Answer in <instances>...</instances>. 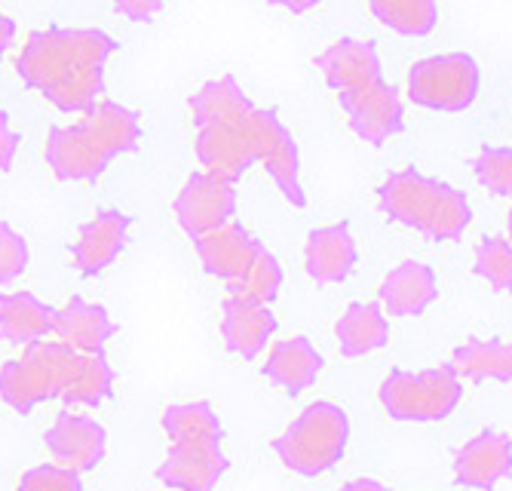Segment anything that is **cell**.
I'll list each match as a JSON object with an SVG mask.
<instances>
[{
	"instance_id": "obj_9",
	"label": "cell",
	"mask_w": 512,
	"mask_h": 491,
	"mask_svg": "<svg viewBox=\"0 0 512 491\" xmlns=\"http://www.w3.org/2000/svg\"><path fill=\"white\" fill-rule=\"evenodd\" d=\"M255 111V108H252ZM252 111L234 120H221L197 129V160L203 172L221 175L227 182H240V178L258 163V139L252 126Z\"/></svg>"
},
{
	"instance_id": "obj_26",
	"label": "cell",
	"mask_w": 512,
	"mask_h": 491,
	"mask_svg": "<svg viewBox=\"0 0 512 491\" xmlns=\"http://www.w3.org/2000/svg\"><path fill=\"white\" fill-rule=\"evenodd\" d=\"M255 105L249 102V96L243 93V86L237 83V77H218V80H209L203 83L194 99H191V114H194V123L197 129L209 126V123H221V120H234V117H243L249 114Z\"/></svg>"
},
{
	"instance_id": "obj_19",
	"label": "cell",
	"mask_w": 512,
	"mask_h": 491,
	"mask_svg": "<svg viewBox=\"0 0 512 491\" xmlns=\"http://www.w3.org/2000/svg\"><path fill=\"white\" fill-rule=\"evenodd\" d=\"M279 323L267 304H252L243 298H230L221 304V338L230 353L243 356V360H255L276 335Z\"/></svg>"
},
{
	"instance_id": "obj_15",
	"label": "cell",
	"mask_w": 512,
	"mask_h": 491,
	"mask_svg": "<svg viewBox=\"0 0 512 491\" xmlns=\"http://www.w3.org/2000/svg\"><path fill=\"white\" fill-rule=\"evenodd\" d=\"M43 442L62 467H68L74 473H86L105 458L108 433L99 421H92L86 415L62 412L53 421V427L46 430Z\"/></svg>"
},
{
	"instance_id": "obj_32",
	"label": "cell",
	"mask_w": 512,
	"mask_h": 491,
	"mask_svg": "<svg viewBox=\"0 0 512 491\" xmlns=\"http://www.w3.org/2000/svg\"><path fill=\"white\" fill-rule=\"evenodd\" d=\"M28 258H31V252H28L25 237L0 221V286L22 277L28 267Z\"/></svg>"
},
{
	"instance_id": "obj_28",
	"label": "cell",
	"mask_w": 512,
	"mask_h": 491,
	"mask_svg": "<svg viewBox=\"0 0 512 491\" xmlns=\"http://www.w3.org/2000/svg\"><path fill=\"white\" fill-rule=\"evenodd\" d=\"M381 25L402 37H427L439 22L436 0H368Z\"/></svg>"
},
{
	"instance_id": "obj_27",
	"label": "cell",
	"mask_w": 512,
	"mask_h": 491,
	"mask_svg": "<svg viewBox=\"0 0 512 491\" xmlns=\"http://www.w3.org/2000/svg\"><path fill=\"white\" fill-rule=\"evenodd\" d=\"M283 280H286L283 264H279V258L267 246H261L246 271L227 283V295L270 307V301H276L279 289H283Z\"/></svg>"
},
{
	"instance_id": "obj_37",
	"label": "cell",
	"mask_w": 512,
	"mask_h": 491,
	"mask_svg": "<svg viewBox=\"0 0 512 491\" xmlns=\"http://www.w3.org/2000/svg\"><path fill=\"white\" fill-rule=\"evenodd\" d=\"M341 491H387V485L378 482V479H353Z\"/></svg>"
},
{
	"instance_id": "obj_22",
	"label": "cell",
	"mask_w": 512,
	"mask_h": 491,
	"mask_svg": "<svg viewBox=\"0 0 512 491\" xmlns=\"http://www.w3.org/2000/svg\"><path fill=\"white\" fill-rule=\"evenodd\" d=\"M53 332L62 344H68L77 353H102V347L114 338L117 326L102 304L71 298L65 307L56 310Z\"/></svg>"
},
{
	"instance_id": "obj_13",
	"label": "cell",
	"mask_w": 512,
	"mask_h": 491,
	"mask_svg": "<svg viewBox=\"0 0 512 491\" xmlns=\"http://www.w3.org/2000/svg\"><path fill=\"white\" fill-rule=\"evenodd\" d=\"M316 68L325 74V83L335 89L338 99L384 80L378 47L371 40H356V37H344L332 43V47H325L316 56Z\"/></svg>"
},
{
	"instance_id": "obj_35",
	"label": "cell",
	"mask_w": 512,
	"mask_h": 491,
	"mask_svg": "<svg viewBox=\"0 0 512 491\" xmlns=\"http://www.w3.org/2000/svg\"><path fill=\"white\" fill-rule=\"evenodd\" d=\"M13 40H16V22L0 13V59L7 56V50L13 47Z\"/></svg>"
},
{
	"instance_id": "obj_17",
	"label": "cell",
	"mask_w": 512,
	"mask_h": 491,
	"mask_svg": "<svg viewBox=\"0 0 512 491\" xmlns=\"http://www.w3.org/2000/svg\"><path fill=\"white\" fill-rule=\"evenodd\" d=\"M436 298H439V277L424 261L396 264L378 289V304L384 307V314L399 320L427 314Z\"/></svg>"
},
{
	"instance_id": "obj_7",
	"label": "cell",
	"mask_w": 512,
	"mask_h": 491,
	"mask_svg": "<svg viewBox=\"0 0 512 491\" xmlns=\"http://www.w3.org/2000/svg\"><path fill=\"white\" fill-rule=\"evenodd\" d=\"M378 399L393 421L439 424L457 412L460 399H463V384L451 366L424 369V372L396 369L381 384Z\"/></svg>"
},
{
	"instance_id": "obj_1",
	"label": "cell",
	"mask_w": 512,
	"mask_h": 491,
	"mask_svg": "<svg viewBox=\"0 0 512 491\" xmlns=\"http://www.w3.org/2000/svg\"><path fill=\"white\" fill-rule=\"evenodd\" d=\"M117 40L99 28H43L31 31L16 56L25 86L65 114H83L102 99L105 65Z\"/></svg>"
},
{
	"instance_id": "obj_10",
	"label": "cell",
	"mask_w": 512,
	"mask_h": 491,
	"mask_svg": "<svg viewBox=\"0 0 512 491\" xmlns=\"http://www.w3.org/2000/svg\"><path fill=\"white\" fill-rule=\"evenodd\" d=\"M234 212L237 185L212 172H194L175 197V218L191 240L224 228L227 221H234Z\"/></svg>"
},
{
	"instance_id": "obj_4",
	"label": "cell",
	"mask_w": 512,
	"mask_h": 491,
	"mask_svg": "<svg viewBox=\"0 0 512 491\" xmlns=\"http://www.w3.org/2000/svg\"><path fill=\"white\" fill-rule=\"evenodd\" d=\"M163 430L172 442L157 479L172 491H212L230 461L221 449V421L209 403H181L163 412Z\"/></svg>"
},
{
	"instance_id": "obj_23",
	"label": "cell",
	"mask_w": 512,
	"mask_h": 491,
	"mask_svg": "<svg viewBox=\"0 0 512 491\" xmlns=\"http://www.w3.org/2000/svg\"><path fill=\"white\" fill-rule=\"evenodd\" d=\"M335 338H338L341 353L347 356V360H359V356H368V353L387 347L390 320L384 314V307L378 301L350 304L335 326Z\"/></svg>"
},
{
	"instance_id": "obj_18",
	"label": "cell",
	"mask_w": 512,
	"mask_h": 491,
	"mask_svg": "<svg viewBox=\"0 0 512 491\" xmlns=\"http://www.w3.org/2000/svg\"><path fill=\"white\" fill-rule=\"evenodd\" d=\"M359 261V249L356 240L350 234L347 221H338V225H325L316 228L307 237L304 246V267H307V277L313 283L322 286H332V283H344L353 267Z\"/></svg>"
},
{
	"instance_id": "obj_21",
	"label": "cell",
	"mask_w": 512,
	"mask_h": 491,
	"mask_svg": "<svg viewBox=\"0 0 512 491\" xmlns=\"http://www.w3.org/2000/svg\"><path fill=\"white\" fill-rule=\"evenodd\" d=\"M322 353L313 347L310 338L298 335V338H286V341H276L267 353V363H264V375L283 387L289 396H301L304 390H310L319 375H322Z\"/></svg>"
},
{
	"instance_id": "obj_38",
	"label": "cell",
	"mask_w": 512,
	"mask_h": 491,
	"mask_svg": "<svg viewBox=\"0 0 512 491\" xmlns=\"http://www.w3.org/2000/svg\"><path fill=\"white\" fill-rule=\"evenodd\" d=\"M509 240H512V209H509Z\"/></svg>"
},
{
	"instance_id": "obj_12",
	"label": "cell",
	"mask_w": 512,
	"mask_h": 491,
	"mask_svg": "<svg viewBox=\"0 0 512 491\" xmlns=\"http://www.w3.org/2000/svg\"><path fill=\"white\" fill-rule=\"evenodd\" d=\"M350 129L365 142V145H387L393 136H399L402 126H405V105L399 99V89L390 86L387 80H378L359 93L341 96L338 99Z\"/></svg>"
},
{
	"instance_id": "obj_6",
	"label": "cell",
	"mask_w": 512,
	"mask_h": 491,
	"mask_svg": "<svg viewBox=\"0 0 512 491\" xmlns=\"http://www.w3.org/2000/svg\"><path fill=\"white\" fill-rule=\"evenodd\" d=\"M350 442V418L335 403H310L292 427L273 442V449L292 473L298 476H322L335 470Z\"/></svg>"
},
{
	"instance_id": "obj_11",
	"label": "cell",
	"mask_w": 512,
	"mask_h": 491,
	"mask_svg": "<svg viewBox=\"0 0 512 491\" xmlns=\"http://www.w3.org/2000/svg\"><path fill=\"white\" fill-rule=\"evenodd\" d=\"M252 126H255V139H258V163L270 172L276 188L283 191V197L304 209L307 194L301 185V154L292 139V132L286 123L276 117V111L255 108L252 111Z\"/></svg>"
},
{
	"instance_id": "obj_14",
	"label": "cell",
	"mask_w": 512,
	"mask_h": 491,
	"mask_svg": "<svg viewBox=\"0 0 512 491\" xmlns=\"http://www.w3.org/2000/svg\"><path fill=\"white\" fill-rule=\"evenodd\" d=\"M512 473V436L500 430H482L454 455V479L473 491H494L500 479Z\"/></svg>"
},
{
	"instance_id": "obj_20",
	"label": "cell",
	"mask_w": 512,
	"mask_h": 491,
	"mask_svg": "<svg viewBox=\"0 0 512 491\" xmlns=\"http://www.w3.org/2000/svg\"><path fill=\"white\" fill-rule=\"evenodd\" d=\"M197 243V255L203 271L215 280H237L246 267L252 264V258L258 255V249L264 246L261 240H255L240 221H227L224 228L194 240Z\"/></svg>"
},
{
	"instance_id": "obj_5",
	"label": "cell",
	"mask_w": 512,
	"mask_h": 491,
	"mask_svg": "<svg viewBox=\"0 0 512 491\" xmlns=\"http://www.w3.org/2000/svg\"><path fill=\"white\" fill-rule=\"evenodd\" d=\"M378 206L390 221H399L402 228H411L436 243L460 240L473 221L467 194L417 169L393 172L378 188Z\"/></svg>"
},
{
	"instance_id": "obj_24",
	"label": "cell",
	"mask_w": 512,
	"mask_h": 491,
	"mask_svg": "<svg viewBox=\"0 0 512 491\" xmlns=\"http://www.w3.org/2000/svg\"><path fill=\"white\" fill-rule=\"evenodd\" d=\"M56 307L43 304L31 292L0 295V338L10 344H37L53 332Z\"/></svg>"
},
{
	"instance_id": "obj_16",
	"label": "cell",
	"mask_w": 512,
	"mask_h": 491,
	"mask_svg": "<svg viewBox=\"0 0 512 491\" xmlns=\"http://www.w3.org/2000/svg\"><path fill=\"white\" fill-rule=\"evenodd\" d=\"M132 228V218L120 209H102L92 215L77 234V243L71 246V264L83 277H96L105 267L117 261V255L126 246Z\"/></svg>"
},
{
	"instance_id": "obj_8",
	"label": "cell",
	"mask_w": 512,
	"mask_h": 491,
	"mask_svg": "<svg viewBox=\"0 0 512 491\" xmlns=\"http://www.w3.org/2000/svg\"><path fill=\"white\" fill-rule=\"evenodd\" d=\"M479 89L482 71L467 53L430 56L408 71V99L427 111L460 114L479 99Z\"/></svg>"
},
{
	"instance_id": "obj_25",
	"label": "cell",
	"mask_w": 512,
	"mask_h": 491,
	"mask_svg": "<svg viewBox=\"0 0 512 491\" xmlns=\"http://www.w3.org/2000/svg\"><path fill=\"white\" fill-rule=\"evenodd\" d=\"M460 378L467 381H512V344L500 338H470L463 341L451 363Z\"/></svg>"
},
{
	"instance_id": "obj_33",
	"label": "cell",
	"mask_w": 512,
	"mask_h": 491,
	"mask_svg": "<svg viewBox=\"0 0 512 491\" xmlns=\"http://www.w3.org/2000/svg\"><path fill=\"white\" fill-rule=\"evenodd\" d=\"M163 4L166 0H111V7L129 22H151L163 10Z\"/></svg>"
},
{
	"instance_id": "obj_3",
	"label": "cell",
	"mask_w": 512,
	"mask_h": 491,
	"mask_svg": "<svg viewBox=\"0 0 512 491\" xmlns=\"http://www.w3.org/2000/svg\"><path fill=\"white\" fill-rule=\"evenodd\" d=\"M142 139V120L117 102H96L71 126H56L46 136V166L59 182H96L120 157L132 154Z\"/></svg>"
},
{
	"instance_id": "obj_30",
	"label": "cell",
	"mask_w": 512,
	"mask_h": 491,
	"mask_svg": "<svg viewBox=\"0 0 512 491\" xmlns=\"http://www.w3.org/2000/svg\"><path fill=\"white\" fill-rule=\"evenodd\" d=\"M473 172L479 185L497 197H512V148H482L473 160Z\"/></svg>"
},
{
	"instance_id": "obj_2",
	"label": "cell",
	"mask_w": 512,
	"mask_h": 491,
	"mask_svg": "<svg viewBox=\"0 0 512 491\" xmlns=\"http://www.w3.org/2000/svg\"><path fill=\"white\" fill-rule=\"evenodd\" d=\"M114 390V369L105 353H77L62 341H37L0 366V399L19 415L40 403L99 406Z\"/></svg>"
},
{
	"instance_id": "obj_34",
	"label": "cell",
	"mask_w": 512,
	"mask_h": 491,
	"mask_svg": "<svg viewBox=\"0 0 512 491\" xmlns=\"http://www.w3.org/2000/svg\"><path fill=\"white\" fill-rule=\"evenodd\" d=\"M19 151V132L10 126V114L0 111V172H10Z\"/></svg>"
},
{
	"instance_id": "obj_36",
	"label": "cell",
	"mask_w": 512,
	"mask_h": 491,
	"mask_svg": "<svg viewBox=\"0 0 512 491\" xmlns=\"http://www.w3.org/2000/svg\"><path fill=\"white\" fill-rule=\"evenodd\" d=\"M273 7H283V10H289V13H307V10H313V7H319L322 0H270Z\"/></svg>"
},
{
	"instance_id": "obj_31",
	"label": "cell",
	"mask_w": 512,
	"mask_h": 491,
	"mask_svg": "<svg viewBox=\"0 0 512 491\" xmlns=\"http://www.w3.org/2000/svg\"><path fill=\"white\" fill-rule=\"evenodd\" d=\"M16 491H83V482L80 473L62 464H40L19 479Z\"/></svg>"
},
{
	"instance_id": "obj_29",
	"label": "cell",
	"mask_w": 512,
	"mask_h": 491,
	"mask_svg": "<svg viewBox=\"0 0 512 491\" xmlns=\"http://www.w3.org/2000/svg\"><path fill=\"white\" fill-rule=\"evenodd\" d=\"M473 271L494 292L512 295V240L509 237H485L476 249Z\"/></svg>"
}]
</instances>
